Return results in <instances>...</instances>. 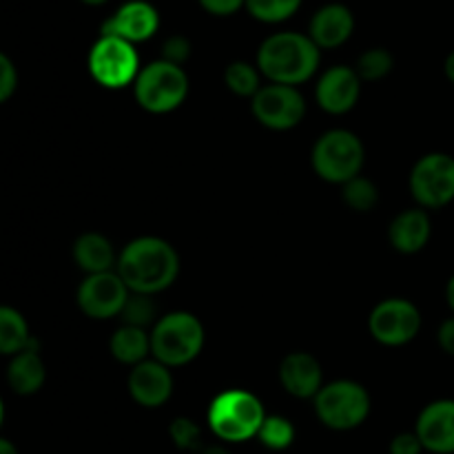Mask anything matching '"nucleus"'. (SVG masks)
Wrapping results in <instances>:
<instances>
[{"mask_svg": "<svg viewBox=\"0 0 454 454\" xmlns=\"http://www.w3.org/2000/svg\"><path fill=\"white\" fill-rule=\"evenodd\" d=\"M131 293L155 295L171 286L180 275V255L162 238H137L124 247L115 266Z\"/></svg>", "mask_w": 454, "mask_h": 454, "instance_id": "nucleus-1", "label": "nucleus"}, {"mask_svg": "<svg viewBox=\"0 0 454 454\" xmlns=\"http://www.w3.org/2000/svg\"><path fill=\"white\" fill-rule=\"evenodd\" d=\"M319 47L310 35L279 31L269 35L257 51V69L273 84H297L313 78L319 69Z\"/></svg>", "mask_w": 454, "mask_h": 454, "instance_id": "nucleus-2", "label": "nucleus"}, {"mask_svg": "<svg viewBox=\"0 0 454 454\" xmlns=\"http://www.w3.org/2000/svg\"><path fill=\"white\" fill-rule=\"evenodd\" d=\"M204 348V326L193 313L176 310L155 322L151 331V355L168 368L193 362Z\"/></svg>", "mask_w": 454, "mask_h": 454, "instance_id": "nucleus-3", "label": "nucleus"}, {"mask_svg": "<svg viewBox=\"0 0 454 454\" xmlns=\"http://www.w3.org/2000/svg\"><path fill=\"white\" fill-rule=\"evenodd\" d=\"M264 419V406L248 390H226L208 406V426L217 439L229 443H242L257 437Z\"/></svg>", "mask_w": 454, "mask_h": 454, "instance_id": "nucleus-4", "label": "nucleus"}, {"mask_svg": "<svg viewBox=\"0 0 454 454\" xmlns=\"http://www.w3.org/2000/svg\"><path fill=\"white\" fill-rule=\"evenodd\" d=\"M133 96L149 114H171L189 96V75L173 62H149L133 82Z\"/></svg>", "mask_w": 454, "mask_h": 454, "instance_id": "nucleus-5", "label": "nucleus"}, {"mask_svg": "<svg viewBox=\"0 0 454 454\" xmlns=\"http://www.w3.org/2000/svg\"><path fill=\"white\" fill-rule=\"evenodd\" d=\"M364 158H366V151H364L362 140L346 129H333L324 133L322 137H317L310 153L315 173L322 180L341 186L362 173Z\"/></svg>", "mask_w": 454, "mask_h": 454, "instance_id": "nucleus-6", "label": "nucleus"}, {"mask_svg": "<svg viewBox=\"0 0 454 454\" xmlns=\"http://www.w3.org/2000/svg\"><path fill=\"white\" fill-rule=\"evenodd\" d=\"M371 395L362 384L350 380L331 381L324 384L315 397V412L326 428L346 433L355 430L371 415Z\"/></svg>", "mask_w": 454, "mask_h": 454, "instance_id": "nucleus-7", "label": "nucleus"}, {"mask_svg": "<svg viewBox=\"0 0 454 454\" xmlns=\"http://www.w3.org/2000/svg\"><path fill=\"white\" fill-rule=\"evenodd\" d=\"M89 74L105 89H122L133 84L140 74L136 47L122 38L100 35L89 51Z\"/></svg>", "mask_w": 454, "mask_h": 454, "instance_id": "nucleus-8", "label": "nucleus"}, {"mask_svg": "<svg viewBox=\"0 0 454 454\" xmlns=\"http://www.w3.org/2000/svg\"><path fill=\"white\" fill-rule=\"evenodd\" d=\"M411 193L421 208H443L454 200V158L426 153L411 171Z\"/></svg>", "mask_w": 454, "mask_h": 454, "instance_id": "nucleus-9", "label": "nucleus"}, {"mask_svg": "<svg viewBox=\"0 0 454 454\" xmlns=\"http://www.w3.org/2000/svg\"><path fill=\"white\" fill-rule=\"evenodd\" d=\"M368 331L380 344L397 348L415 340L421 331V313L411 300L390 297L371 310Z\"/></svg>", "mask_w": 454, "mask_h": 454, "instance_id": "nucleus-10", "label": "nucleus"}, {"mask_svg": "<svg viewBox=\"0 0 454 454\" xmlns=\"http://www.w3.org/2000/svg\"><path fill=\"white\" fill-rule=\"evenodd\" d=\"M253 115L257 122L273 131L295 129L306 115V100L297 87L269 82L251 100Z\"/></svg>", "mask_w": 454, "mask_h": 454, "instance_id": "nucleus-11", "label": "nucleus"}, {"mask_svg": "<svg viewBox=\"0 0 454 454\" xmlns=\"http://www.w3.org/2000/svg\"><path fill=\"white\" fill-rule=\"evenodd\" d=\"M131 291L118 270L87 275L78 288V306L87 317L111 319L122 313Z\"/></svg>", "mask_w": 454, "mask_h": 454, "instance_id": "nucleus-12", "label": "nucleus"}, {"mask_svg": "<svg viewBox=\"0 0 454 454\" xmlns=\"http://www.w3.org/2000/svg\"><path fill=\"white\" fill-rule=\"evenodd\" d=\"M362 93V78L353 67L337 65L319 75L315 98L326 114L344 115L355 109Z\"/></svg>", "mask_w": 454, "mask_h": 454, "instance_id": "nucleus-13", "label": "nucleus"}, {"mask_svg": "<svg viewBox=\"0 0 454 454\" xmlns=\"http://www.w3.org/2000/svg\"><path fill=\"white\" fill-rule=\"evenodd\" d=\"M160 27V16L153 4L145 0H129L124 3L109 20H105L100 34L122 38L127 43H145L153 38V34Z\"/></svg>", "mask_w": 454, "mask_h": 454, "instance_id": "nucleus-14", "label": "nucleus"}, {"mask_svg": "<svg viewBox=\"0 0 454 454\" xmlns=\"http://www.w3.org/2000/svg\"><path fill=\"white\" fill-rule=\"evenodd\" d=\"M417 437L424 450L433 454H454V399H437L417 417Z\"/></svg>", "mask_w": 454, "mask_h": 454, "instance_id": "nucleus-15", "label": "nucleus"}, {"mask_svg": "<svg viewBox=\"0 0 454 454\" xmlns=\"http://www.w3.org/2000/svg\"><path fill=\"white\" fill-rule=\"evenodd\" d=\"M129 393L133 402L145 408L164 406L173 395L171 368L160 364L158 359H146L137 364L129 375Z\"/></svg>", "mask_w": 454, "mask_h": 454, "instance_id": "nucleus-16", "label": "nucleus"}, {"mask_svg": "<svg viewBox=\"0 0 454 454\" xmlns=\"http://www.w3.org/2000/svg\"><path fill=\"white\" fill-rule=\"evenodd\" d=\"M279 381L284 390L297 399H315L324 388L322 364L310 353H291L279 364Z\"/></svg>", "mask_w": 454, "mask_h": 454, "instance_id": "nucleus-17", "label": "nucleus"}, {"mask_svg": "<svg viewBox=\"0 0 454 454\" xmlns=\"http://www.w3.org/2000/svg\"><path fill=\"white\" fill-rule=\"evenodd\" d=\"M433 233V222L426 208H408L402 211L388 226V239L395 251L403 255H415L424 251L426 244L430 242Z\"/></svg>", "mask_w": 454, "mask_h": 454, "instance_id": "nucleus-18", "label": "nucleus"}, {"mask_svg": "<svg viewBox=\"0 0 454 454\" xmlns=\"http://www.w3.org/2000/svg\"><path fill=\"white\" fill-rule=\"evenodd\" d=\"M355 31V16L346 4H326L310 20V40L319 49L341 47Z\"/></svg>", "mask_w": 454, "mask_h": 454, "instance_id": "nucleus-19", "label": "nucleus"}, {"mask_svg": "<svg viewBox=\"0 0 454 454\" xmlns=\"http://www.w3.org/2000/svg\"><path fill=\"white\" fill-rule=\"evenodd\" d=\"M44 380H47V371H44V364L40 359L35 341L29 348L22 350V353L13 355L7 368V381L13 393L29 397V395H35L43 388Z\"/></svg>", "mask_w": 454, "mask_h": 454, "instance_id": "nucleus-20", "label": "nucleus"}, {"mask_svg": "<svg viewBox=\"0 0 454 454\" xmlns=\"http://www.w3.org/2000/svg\"><path fill=\"white\" fill-rule=\"evenodd\" d=\"M74 260L87 275L109 273L118 266L114 244L100 233H82L74 242Z\"/></svg>", "mask_w": 454, "mask_h": 454, "instance_id": "nucleus-21", "label": "nucleus"}, {"mask_svg": "<svg viewBox=\"0 0 454 454\" xmlns=\"http://www.w3.org/2000/svg\"><path fill=\"white\" fill-rule=\"evenodd\" d=\"M109 348L120 364L137 366V364L146 362V357L151 355V333H146L145 328L120 326L111 335Z\"/></svg>", "mask_w": 454, "mask_h": 454, "instance_id": "nucleus-22", "label": "nucleus"}, {"mask_svg": "<svg viewBox=\"0 0 454 454\" xmlns=\"http://www.w3.org/2000/svg\"><path fill=\"white\" fill-rule=\"evenodd\" d=\"M34 341L35 340L29 335V326H27L22 313H18L12 306H3L0 309V353L13 357V355L29 348Z\"/></svg>", "mask_w": 454, "mask_h": 454, "instance_id": "nucleus-23", "label": "nucleus"}, {"mask_svg": "<svg viewBox=\"0 0 454 454\" xmlns=\"http://www.w3.org/2000/svg\"><path fill=\"white\" fill-rule=\"evenodd\" d=\"M260 75L262 71L257 67L248 65V62L238 60V62H231L224 71V82L235 96L239 98H255L257 91L262 89L260 82Z\"/></svg>", "mask_w": 454, "mask_h": 454, "instance_id": "nucleus-24", "label": "nucleus"}, {"mask_svg": "<svg viewBox=\"0 0 454 454\" xmlns=\"http://www.w3.org/2000/svg\"><path fill=\"white\" fill-rule=\"evenodd\" d=\"M257 439H260L262 446H266L269 450H286V448H291L293 442H295V426L282 415H266Z\"/></svg>", "mask_w": 454, "mask_h": 454, "instance_id": "nucleus-25", "label": "nucleus"}, {"mask_svg": "<svg viewBox=\"0 0 454 454\" xmlns=\"http://www.w3.org/2000/svg\"><path fill=\"white\" fill-rule=\"evenodd\" d=\"M393 53L388 51V49H368L366 53H362L357 60V67H355V71H357V75L362 80H368V82H375V80H381L386 78V75L393 71Z\"/></svg>", "mask_w": 454, "mask_h": 454, "instance_id": "nucleus-26", "label": "nucleus"}, {"mask_svg": "<svg viewBox=\"0 0 454 454\" xmlns=\"http://www.w3.org/2000/svg\"><path fill=\"white\" fill-rule=\"evenodd\" d=\"M341 195H344V202L348 204V208H353V211H359V213L371 211V208H375L377 202H380L377 186L372 184L368 177H362V176L346 182L344 193Z\"/></svg>", "mask_w": 454, "mask_h": 454, "instance_id": "nucleus-27", "label": "nucleus"}, {"mask_svg": "<svg viewBox=\"0 0 454 454\" xmlns=\"http://www.w3.org/2000/svg\"><path fill=\"white\" fill-rule=\"evenodd\" d=\"M301 0H247V9L255 20L282 22L300 9Z\"/></svg>", "mask_w": 454, "mask_h": 454, "instance_id": "nucleus-28", "label": "nucleus"}, {"mask_svg": "<svg viewBox=\"0 0 454 454\" xmlns=\"http://www.w3.org/2000/svg\"><path fill=\"white\" fill-rule=\"evenodd\" d=\"M151 297L153 295H140V293H131L129 301L124 304L122 313H120L124 326L145 328V331L149 324H153L155 326V304Z\"/></svg>", "mask_w": 454, "mask_h": 454, "instance_id": "nucleus-29", "label": "nucleus"}, {"mask_svg": "<svg viewBox=\"0 0 454 454\" xmlns=\"http://www.w3.org/2000/svg\"><path fill=\"white\" fill-rule=\"evenodd\" d=\"M168 434H171L173 443L180 450H198L200 442H202V430L189 417H177V419H173Z\"/></svg>", "mask_w": 454, "mask_h": 454, "instance_id": "nucleus-30", "label": "nucleus"}, {"mask_svg": "<svg viewBox=\"0 0 454 454\" xmlns=\"http://www.w3.org/2000/svg\"><path fill=\"white\" fill-rule=\"evenodd\" d=\"M191 56V43L184 35H173L164 43L162 47V60L173 62V65L182 67Z\"/></svg>", "mask_w": 454, "mask_h": 454, "instance_id": "nucleus-31", "label": "nucleus"}, {"mask_svg": "<svg viewBox=\"0 0 454 454\" xmlns=\"http://www.w3.org/2000/svg\"><path fill=\"white\" fill-rule=\"evenodd\" d=\"M18 89V71L9 56H0V100L7 102Z\"/></svg>", "mask_w": 454, "mask_h": 454, "instance_id": "nucleus-32", "label": "nucleus"}, {"mask_svg": "<svg viewBox=\"0 0 454 454\" xmlns=\"http://www.w3.org/2000/svg\"><path fill=\"white\" fill-rule=\"evenodd\" d=\"M390 454H421L424 452V443L417 437V433H399L390 442Z\"/></svg>", "mask_w": 454, "mask_h": 454, "instance_id": "nucleus-33", "label": "nucleus"}, {"mask_svg": "<svg viewBox=\"0 0 454 454\" xmlns=\"http://www.w3.org/2000/svg\"><path fill=\"white\" fill-rule=\"evenodd\" d=\"M200 4L204 7V12L213 13V16H231L247 7V0H200Z\"/></svg>", "mask_w": 454, "mask_h": 454, "instance_id": "nucleus-34", "label": "nucleus"}, {"mask_svg": "<svg viewBox=\"0 0 454 454\" xmlns=\"http://www.w3.org/2000/svg\"><path fill=\"white\" fill-rule=\"evenodd\" d=\"M437 341H439V346H442L443 353L454 357V317H448L446 322L439 326Z\"/></svg>", "mask_w": 454, "mask_h": 454, "instance_id": "nucleus-35", "label": "nucleus"}, {"mask_svg": "<svg viewBox=\"0 0 454 454\" xmlns=\"http://www.w3.org/2000/svg\"><path fill=\"white\" fill-rule=\"evenodd\" d=\"M443 71H446V78L454 84V51L448 53L446 62H443Z\"/></svg>", "mask_w": 454, "mask_h": 454, "instance_id": "nucleus-36", "label": "nucleus"}, {"mask_svg": "<svg viewBox=\"0 0 454 454\" xmlns=\"http://www.w3.org/2000/svg\"><path fill=\"white\" fill-rule=\"evenodd\" d=\"M446 301H448V306H450V310L454 313V275L450 279H448V284H446Z\"/></svg>", "mask_w": 454, "mask_h": 454, "instance_id": "nucleus-37", "label": "nucleus"}, {"mask_svg": "<svg viewBox=\"0 0 454 454\" xmlns=\"http://www.w3.org/2000/svg\"><path fill=\"white\" fill-rule=\"evenodd\" d=\"M0 454H18V448L9 439H0Z\"/></svg>", "mask_w": 454, "mask_h": 454, "instance_id": "nucleus-38", "label": "nucleus"}, {"mask_svg": "<svg viewBox=\"0 0 454 454\" xmlns=\"http://www.w3.org/2000/svg\"><path fill=\"white\" fill-rule=\"evenodd\" d=\"M82 3H87V4H105L106 0H82Z\"/></svg>", "mask_w": 454, "mask_h": 454, "instance_id": "nucleus-39", "label": "nucleus"}]
</instances>
